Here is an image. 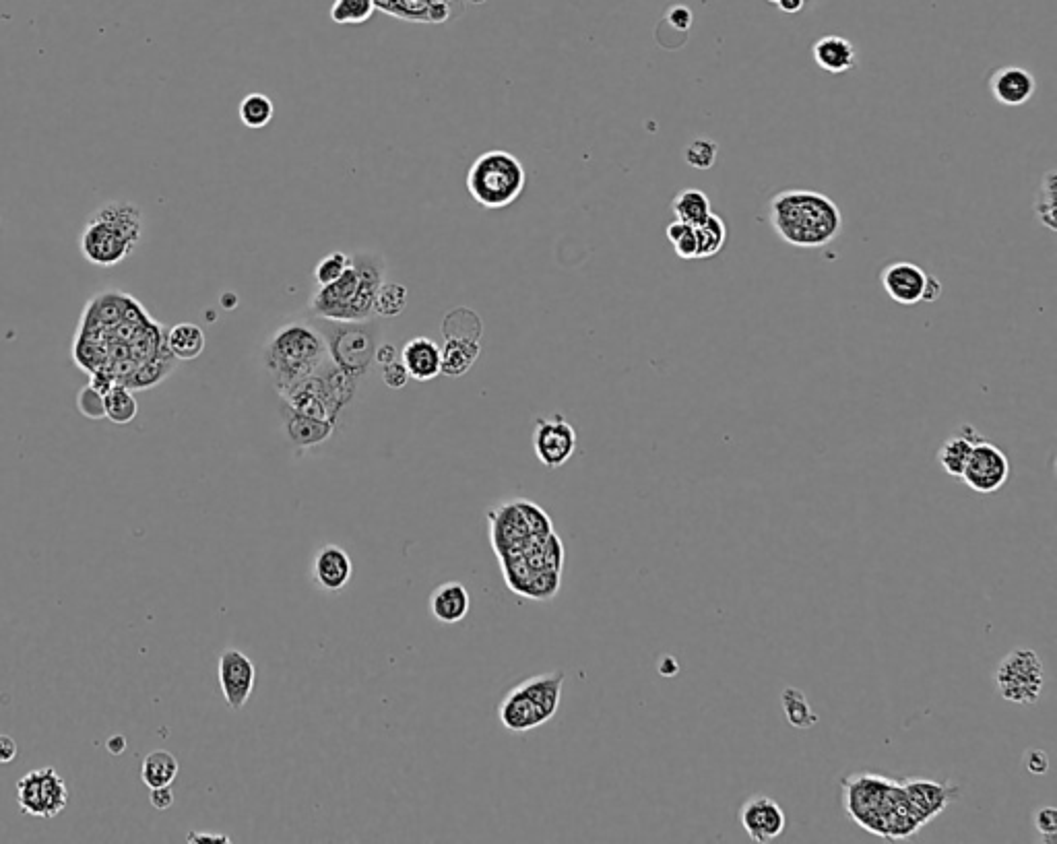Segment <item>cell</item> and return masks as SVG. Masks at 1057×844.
<instances>
[{"label": "cell", "instance_id": "cell-15", "mask_svg": "<svg viewBox=\"0 0 1057 844\" xmlns=\"http://www.w3.org/2000/svg\"><path fill=\"white\" fill-rule=\"evenodd\" d=\"M219 688L230 710H242L256 686V667L238 648H226L217 665Z\"/></svg>", "mask_w": 1057, "mask_h": 844}, {"label": "cell", "instance_id": "cell-41", "mask_svg": "<svg viewBox=\"0 0 1057 844\" xmlns=\"http://www.w3.org/2000/svg\"><path fill=\"white\" fill-rule=\"evenodd\" d=\"M79 411L89 417V419H102L106 417V409H104V395L100 391H95V388L91 384H87L85 388H81L79 393Z\"/></svg>", "mask_w": 1057, "mask_h": 844}, {"label": "cell", "instance_id": "cell-17", "mask_svg": "<svg viewBox=\"0 0 1057 844\" xmlns=\"http://www.w3.org/2000/svg\"><path fill=\"white\" fill-rule=\"evenodd\" d=\"M351 576H354V564L347 551L339 545H323L314 556L312 562V580L320 591L325 593H341Z\"/></svg>", "mask_w": 1057, "mask_h": 844}, {"label": "cell", "instance_id": "cell-47", "mask_svg": "<svg viewBox=\"0 0 1057 844\" xmlns=\"http://www.w3.org/2000/svg\"><path fill=\"white\" fill-rule=\"evenodd\" d=\"M17 752V741L11 735H0V764H11Z\"/></svg>", "mask_w": 1057, "mask_h": 844}, {"label": "cell", "instance_id": "cell-30", "mask_svg": "<svg viewBox=\"0 0 1057 844\" xmlns=\"http://www.w3.org/2000/svg\"><path fill=\"white\" fill-rule=\"evenodd\" d=\"M783 712L787 717V723L795 729H810L818 723V714L814 712L808 696L799 688H785L783 696Z\"/></svg>", "mask_w": 1057, "mask_h": 844}, {"label": "cell", "instance_id": "cell-23", "mask_svg": "<svg viewBox=\"0 0 1057 844\" xmlns=\"http://www.w3.org/2000/svg\"><path fill=\"white\" fill-rule=\"evenodd\" d=\"M812 54L818 67L830 75L849 73L857 64V50L843 36H822L812 46Z\"/></svg>", "mask_w": 1057, "mask_h": 844}, {"label": "cell", "instance_id": "cell-38", "mask_svg": "<svg viewBox=\"0 0 1057 844\" xmlns=\"http://www.w3.org/2000/svg\"><path fill=\"white\" fill-rule=\"evenodd\" d=\"M667 240L674 244V250L680 258H684V261H692V258H698V234H696V227L690 225V223H684V221H671L667 225Z\"/></svg>", "mask_w": 1057, "mask_h": 844}, {"label": "cell", "instance_id": "cell-51", "mask_svg": "<svg viewBox=\"0 0 1057 844\" xmlns=\"http://www.w3.org/2000/svg\"><path fill=\"white\" fill-rule=\"evenodd\" d=\"M659 671H661V675L671 677V675H676L680 671V665H678V661L674 657H663L659 661Z\"/></svg>", "mask_w": 1057, "mask_h": 844}, {"label": "cell", "instance_id": "cell-42", "mask_svg": "<svg viewBox=\"0 0 1057 844\" xmlns=\"http://www.w3.org/2000/svg\"><path fill=\"white\" fill-rule=\"evenodd\" d=\"M1037 832L1045 838V842H1053L1057 836V811L1055 807H1039L1033 816Z\"/></svg>", "mask_w": 1057, "mask_h": 844}, {"label": "cell", "instance_id": "cell-6", "mask_svg": "<svg viewBox=\"0 0 1057 844\" xmlns=\"http://www.w3.org/2000/svg\"><path fill=\"white\" fill-rule=\"evenodd\" d=\"M329 362L325 337L304 322H290L281 327L265 347V366L281 393L312 376Z\"/></svg>", "mask_w": 1057, "mask_h": 844}, {"label": "cell", "instance_id": "cell-16", "mask_svg": "<svg viewBox=\"0 0 1057 844\" xmlns=\"http://www.w3.org/2000/svg\"><path fill=\"white\" fill-rule=\"evenodd\" d=\"M740 822L754 842H771L787 826L783 807L768 795H752L740 809Z\"/></svg>", "mask_w": 1057, "mask_h": 844}, {"label": "cell", "instance_id": "cell-11", "mask_svg": "<svg viewBox=\"0 0 1057 844\" xmlns=\"http://www.w3.org/2000/svg\"><path fill=\"white\" fill-rule=\"evenodd\" d=\"M17 803L27 816L56 818L69 803V789L54 768L31 770L17 783Z\"/></svg>", "mask_w": 1057, "mask_h": 844}, {"label": "cell", "instance_id": "cell-53", "mask_svg": "<svg viewBox=\"0 0 1057 844\" xmlns=\"http://www.w3.org/2000/svg\"><path fill=\"white\" fill-rule=\"evenodd\" d=\"M816 3V0H806V7H812Z\"/></svg>", "mask_w": 1057, "mask_h": 844}, {"label": "cell", "instance_id": "cell-33", "mask_svg": "<svg viewBox=\"0 0 1057 844\" xmlns=\"http://www.w3.org/2000/svg\"><path fill=\"white\" fill-rule=\"evenodd\" d=\"M240 120L246 128H265L275 116V104L265 93H248L238 106Z\"/></svg>", "mask_w": 1057, "mask_h": 844}, {"label": "cell", "instance_id": "cell-14", "mask_svg": "<svg viewBox=\"0 0 1057 844\" xmlns=\"http://www.w3.org/2000/svg\"><path fill=\"white\" fill-rule=\"evenodd\" d=\"M576 432L562 413L539 417L533 430V450L537 461L548 469L566 465L576 450Z\"/></svg>", "mask_w": 1057, "mask_h": 844}, {"label": "cell", "instance_id": "cell-3", "mask_svg": "<svg viewBox=\"0 0 1057 844\" xmlns=\"http://www.w3.org/2000/svg\"><path fill=\"white\" fill-rule=\"evenodd\" d=\"M775 234L793 248H822L843 230V211L830 197L808 188L777 192L768 203Z\"/></svg>", "mask_w": 1057, "mask_h": 844}, {"label": "cell", "instance_id": "cell-49", "mask_svg": "<svg viewBox=\"0 0 1057 844\" xmlns=\"http://www.w3.org/2000/svg\"><path fill=\"white\" fill-rule=\"evenodd\" d=\"M188 842L192 844H228L230 842V836H223V834H205V832H190L186 836Z\"/></svg>", "mask_w": 1057, "mask_h": 844}, {"label": "cell", "instance_id": "cell-19", "mask_svg": "<svg viewBox=\"0 0 1057 844\" xmlns=\"http://www.w3.org/2000/svg\"><path fill=\"white\" fill-rule=\"evenodd\" d=\"M1037 81L1031 71L1022 67H1004L998 69L989 79V91L994 100L1008 108H1018L1027 104L1035 95Z\"/></svg>", "mask_w": 1057, "mask_h": 844}, {"label": "cell", "instance_id": "cell-31", "mask_svg": "<svg viewBox=\"0 0 1057 844\" xmlns=\"http://www.w3.org/2000/svg\"><path fill=\"white\" fill-rule=\"evenodd\" d=\"M444 339H471L479 341L482 337V320L469 308H457L448 312L442 322Z\"/></svg>", "mask_w": 1057, "mask_h": 844}, {"label": "cell", "instance_id": "cell-54", "mask_svg": "<svg viewBox=\"0 0 1057 844\" xmlns=\"http://www.w3.org/2000/svg\"><path fill=\"white\" fill-rule=\"evenodd\" d=\"M766 3H771V5H777V3H779V0H766Z\"/></svg>", "mask_w": 1057, "mask_h": 844}, {"label": "cell", "instance_id": "cell-12", "mask_svg": "<svg viewBox=\"0 0 1057 844\" xmlns=\"http://www.w3.org/2000/svg\"><path fill=\"white\" fill-rule=\"evenodd\" d=\"M882 287L892 302L901 306H917L921 302H936L942 294V283L927 275L919 265L899 261L882 271Z\"/></svg>", "mask_w": 1057, "mask_h": 844}, {"label": "cell", "instance_id": "cell-28", "mask_svg": "<svg viewBox=\"0 0 1057 844\" xmlns=\"http://www.w3.org/2000/svg\"><path fill=\"white\" fill-rule=\"evenodd\" d=\"M104 409H106V417L112 421V424L126 426L137 417L139 403L131 388L124 384H112L104 395Z\"/></svg>", "mask_w": 1057, "mask_h": 844}, {"label": "cell", "instance_id": "cell-52", "mask_svg": "<svg viewBox=\"0 0 1057 844\" xmlns=\"http://www.w3.org/2000/svg\"><path fill=\"white\" fill-rule=\"evenodd\" d=\"M467 3H471V5H482V3H486V0H467Z\"/></svg>", "mask_w": 1057, "mask_h": 844}, {"label": "cell", "instance_id": "cell-13", "mask_svg": "<svg viewBox=\"0 0 1057 844\" xmlns=\"http://www.w3.org/2000/svg\"><path fill=\"white\" fill-rule=\"evenodd\" d=\"M1008 454L987 440H979L967 461L960 481H965L975 494L989 496L1004 488L1010 477Z\"/></svg>", "mask_w": 1057, "mask_h": 844}, {"label": "cell", "instance_id": "cell-35", "mask_svg": "<svg viewBox=\"0 0 1057 844\" xmlns=\"http://www.w3.org/2000/svg\"><path fill=\"white\" fill-rule=\"evenodd\" d=\"M560 576H562V572L537 570L523 582V587L517 591V595L519 597H527V599H535V601L552 599L560 591V584H562Z\"/></svg>", "mask_w": 1057, "mask_h": 844}, {"label": "cell", "instance_id": "cell-4", "mask_svg": "<svg viewBox=\"0 0 1057 844\" xmlns=\"http://www.w3.org/2000/svg\"><path fill=\"white\" fill-rule=\"evenodd\" d=\"M384 281V265L376 254H356L345 273L320 285L310 298V312L329 322H366L374 312V298Z\"/></svg>", "mask_w": 1057, "mask_h": 844}, {"label": "cell", "instance_id": "cell-21", "mask_svg": "<svg viewBox=\"0 0 1057 844\" xmlns=\"http://www.w3.org/2000/svg\"><path fill=\"white\" fill-rule=\"evenodd\" d=\"M471 609V595L461 582H442L430 595V611L440 624H459Z\"/></svg>", "mask_w": 1057, "mask_h": 844}, {"label": "cell", "instance_id": "cell-37", "mask_svg": "<svg viewBox=\"0 0 1057 844\" xmlns=\"http://www.w3.org/2000/svg\"><path fill=\"white\" fill-rule=\"evenodd\" d=\"M1055 170H1049L1045 174V178L1041 180V186H1039V192H1037V201H1035V213H1037V219L1043 227H1047L1049 232H1055L1057 230V215H1055Z\"/></svg>", "mask_w": 1057, "mask_h": 844}, {"label": "cell", "instance_id": "cell-29", "mask_svg": "<svg viewBox=\"0 0 1057 844\" xmlns=\"http://www.w3.org/2000/svg\"><path fill=\"white\" fill-rule=\"evenodd\" d=\"M671 211H674L678 221H684L690 225L702 223L713 213L707 192H702L698 188L682 190L674 199V203H671Z\"/></svg>", "mask_w": 1057, "mask_h": 844}, {"label": "cell", "instance_id": "cell-36", "mask_svg": "<svg viewBox=\"0 0 1057 844\" xmlns=\"http://www.w3.org/2000/svg\"><path fill=\"white\" fill-rule=\"evenodd\" d=\"M376 11V0H335L331 19L339 25H362Z\"/></svg>", "mask_w": 1057, "mask_h": 844}, {"label": "cell", "instance_id": "cell-44", "mask_svg": "<svg viewBox=\"0 0 1057 844\" xmlns=\"http://www.w3.org/2000/svg\"><path fill=\"white\" fill-rule=\"evenodd\" d=\"M1024 766L1035 776H1041L1049 768V756L1043 750H1029L1024 754Z\"/></svg>", "mask_w": 1057, "mask_h": 844}, {"label": "cell", "instance_id": "cell-10", "mask_svg": "<svg viewBox=\"0 0 1057 844\" xmlns=\"http://www.w3.org/2000/svg\"><path fill=\"white\" fill-rule=\"evenodd\" d=\"M996 684L1004 700L1014 704H1035L1045 686L1043 661L1031 648H1016L1000 661Z\"/></svg>", "mask_w": 1057, "mask_h": 844}, {"label": "cell", "instance_id": "cell-2", "mask_svg": "<svg viewBox=\"0 0 1057 844\" xmlns=\"http://www.w3.org/2000/svg\"><path fill=\"white\" fill-rule=\"evenodd\" d=\"M845 805L849 816L882 838H909L925 822L911 807L901 781L878 774H853L845 778Z\"/></svg>", "mask_w": 1057, "mask_h": 844}, {"label": "cell", "instance_id": "cell-32", "mask_svg": "<svg viewBox=\"0 0 1057 844\" xmlns=\"http://www.w3.org/2000/svg\"><path fill=\"white\" fill-rule=\"evenodd\" d=\"M694 227L698 234V258H711L719 254L727 242L725 221L717 213H711L707 219Z\"/></svg>", "mask_w": 1057, "mask_h": 844}, {"label": "cell", "instance_id": "cell-18", "mask_svg": "<svg viewBox=\"0 0 1057 844\" xmlns=\"http://www.w3.org/2000/svg\"><path fill=\"white\" fill-rule=\"evenodd\" d=\"M905 795L919 818L927 824L946 809V805L958 797V787L950 783L925 781V778H909L901 781Z\"/></svg>", "mask_w": 1057, "mask_h": 844}, {"label": "cell", "instance_id": "cell-24", "mask_svg": "<svg viewBox=\"0 0 1057 844\" xmlns=\"http://www.w3.org/2000/svg\"><path fill=\"white\" fill-rule=\"evenodd\" d=\"M283 421H285L287 438H290L294 446H300V448L323 444L335 432V424H331V421L306 417L287 407H283Z\"/></svg>", "mask_w": 1057, "mask_h": 844}, {"label": "cell", "instance_id": "cell-1", "mask_svg": "<svg viewBox=\"0 0 1057 844\" xmlns=\"http://www.w3.org/2000/svg\"><path fill=\"white\" fill-rule=\"evenodd\" d=\"M166 335L135 298L104 291L81 314L73 357L102 395L112 384L147 391L164 382L178 362Z\"/></svg>", "mask_w": 1057, "mask_h": 844}, {"label": "cell", "instance_id": "cell-20", "mask_svg": "<svg viewBox=\"0 0 1057 844\" xmlns=\"http://www.w3.org/2000/svg\"><path fill=\"white\" fill-rule=\"evenodd\" d=\"M401 362L411 380L430 382L442 374L440 347L428 337H413L401 349Z\"/></svg>", "mask_w": 1057, "mask_h": 844}, {"label": "cell", "instance_id": "cell-7", "mask_svg": "<svg viewBox=\"0 0 1057 844\" xmlns=\"http://www.w3.org/2000/svg\"><path fill=\"white\" fill-rule=\"evenodd\" d=\"M562 688L564 671L560 669L527 677L502 698L498 706L502 727L512 733H525L546 725L560 708Z\"/></svg>", "mask_w": 1057, "mask_h": 844}, {"label": "cell", "instance_id": "cell-8", "mask_svg": "<svg viewBox=\"0 0 1057 844\" xmlns=\"http://www.w3.org/2000/svg\"><path fill=\"white\" fill-rule=\"evenodd\" d=\"M527 184L523 161L504 149L479 155L467 172V192L484 209H504L515 203Z\"/></svg>", "mask_w": 1057, "mask_h": 844}, {"label": "cell", "instance_id": "cell-43", "mask_svg": "<svg viewBox=\"0 0 1057 844\" xmlns=\"http://www.w3.org/2000/svg\"><path fill=\"white\" fill-rule=\"evenodd\" d=\"M380 378L389 388H395V391H399V388H403L409 382V374H407V370H405L401 360H395V362H391L387 366H382L380 368Z\"/></svg>", "mask_w": 1057, "mask_h": 844}, {"label": "cell", "instance_id": "cell-39", "mask_svg": "<svg viewBox=\"0 0 1057 844\" xmlns=\"http://www.w3.org/2000/svg\"><path fill=\"white\" fill-rule=\"evenodd\" d=\"M717 155H719L717 143L711 139H704V137L692 141L684 151L686 164L694 170H711L715 166Z\"/></svg>", "mask_w": 1057, "mask_h": 844}, {"label": "cell", "instance_id": "cell-50", "mask_svg": "<svg viewBox=\"0 0 1057 844\" xmlns=\"http://www.w3.org/2000/svg\"><path fill=\"white\" fill-rule=\"evenodd\" d=\"M777 7L787 15H797L806 9V0H779Z\"/></svg>", "mask_w": 1057, "mask_h": 844}, {"label": "cell", "instance_id": "cell-48", "mask_svg": "<svg viewBox=\"0 0 1057 844\" xmlns=\"http://www.w3.org/2000/svg\"><path fill=\"white\" fill-rule=\"evenodd\" d=\"M395 360H399V357H397V347H395V345H391V343H382V345L376 347V351H374V362H376L380 368H382V366H387V364H391V362H395Z\"/></svg>", "mask_w": 1057, "mask_h": 844}, {"label": "cell", "instance_id": "cell-34", "mask_svg": "<svg viewBox=\"0 0 1057 844\" xmlns=\"http://www.w3.org/2000/svg\"><path fill=\"white\" fill-rule=\"evenodd\" d=\"M407 308V287L397 281H382L376 298H374V312L384 318H395Z\"/></svg>", "mask_w": 1057, "mask_h": 844}, {"label": "cell", "instance_id": "cell-27", "mask_svg": "<svg viewBox=\"0 0 1057 844\" xmlns=\"http://www.w3.org/2000/svg\"><path fill=\"white\" fill-rule=\"evenodd\" d=\"M178 768L180 766H178V760L174 758V754H170L166 750H155L143 760L141 778H143V783L149 789L168 787V785L174 783V778L178 776Z\"/></svg>", "mask_w": 1057, "mask_h": 844}, {"label": "cell", "instance_id": "cell-26", "mask_svg": "<svg viewBox=\"0 0 1057 844\" xmlns=\"http://www.w3.org/2000/svg\"><path fill=\"white\" fill-rule=\"evenodd\" d=\"M166 341H168L170 353L180 362L197 360L207 345L205 331L199 327V324H192V322L174 324L166 335Z\"/></svg>", "mask_w": 1057, "mask_h": 844}, {"label": "cell", "instance_id": "cell-22", "mask_svg": "<svg viewBox=\"0 0 1057 844\" xmlns=\"http://www.w3.org/2000/svg\"><path fill=\"white\" fill-rule=\"evenodd\" d=\"M979 440H983V438L969 424L960 426L950 438H946V442L938 450V461H940L942 469L946 471V475H950L954 479L963 477L967 461H969L971 452H973V448H975V444Z\"/></svg>", "mask_w": 1057, "mask_h": 844}, {"label": "cell", "instance_id": "cell-40", "mask_svg": "<svg viewBox=\"0 0 1057 844\" xmlns=\"http://www.w3.org/2000/svg\"><path fill=\"white\" fill-rule=\"evenodd\" d=\"M349 263H351V256L341 250L327 254L323 261H318V265L314 267V281L318 285H329L337 281L345 273Z\"/></svg>", "mask_w": 1057, "mask_h": 844}, {"label": "cell", "instance_id": "cell-45", "mask_svg": "<svg viewBox=\"0 0 1057 844\" xmlns=\"http://www.w3.org/2000/svg\"><path fill=\"white\" fill-rule=\"evenodd\" d=\"M667 21H669L671 27H676V29H680V31H686V29H690V25H692V13H690L688 7H684V5H676V7H671V9L667 11Z\"/></svg>", "mask_w": 1057, "mask_h": 844}, {"label": "cell", "instance_id": "cell-46", "mask_svg": "<svg viewBox=\"0 0 1057 844\" xmlns=\"http://www.w3.org/2000/svg\"><path fill=\"white\" fill-rule=\"evenodd\" d=\"M149 801H151V805H153L157 811H166V809H170V807L174 805V793H172L170 785H168V787H155V789H151Z\"/></svg>", "mask_w": 1057, "mask_h": 844}, {"label": "cell", "instance_id": "cell-25", "mask_svg": "<svg viewBox=\"0 0 1057 844\" xmlns=\"http://www.w3.org/2000/svg\"><path fill=\"white\" fill-rule=\"evenodd\" d=\"M482 347L479 341L471 339H444V347H440V368L442 374L448 378H459L467 374L473 364L477 362Z\"/></svg>", "mask_w": 1057, "mask_h": 844}, {"label": "cell", "instance_id": "cell-9", "mask_svg": "<svg viewBox=\"0 0 1057 844\" xmlns=\"http://www.w3.org/2000/svg\"><path fill=\"white\" fill-rule=\"evenodd\" d=\"M325 333L329 360L356 380L364 376L374 362V351L378 347L370 324L335 322Z\"/></svg>", "mask_w": 1057, "mask_h": 844}, {"label": "cell", "instance_id": "cell-5", "mask_svg": "<svg viewBox=\"0 0 1057 844\" xmlns=\"http://www.w3.org/2000/svg\"><path fill=\"white\" fill-rule=\"evenodd\" d=\"M141 236V209L131 201H110L87 217L79 248L89 265L116 267L135 252Z\"/></svg>", "mask_w": 1057, "mask_h": 844}]
</instances>
